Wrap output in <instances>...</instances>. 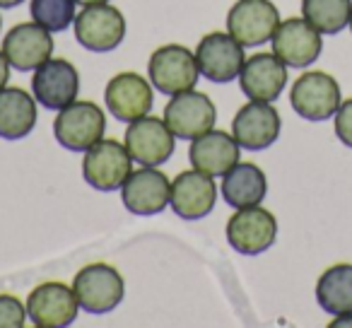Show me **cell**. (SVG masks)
Wrapping results in <instances>:
<instances>
[{"label":"cell","instance_id":"6da1fadb","mask_svg":"<svg viewBox=\"0 0 352 328\" xmlns=\"http://www.w3.org/2000/svg\"><path fill=\"white\" fill-rule=\"evenodd\" d=\"M107 131V118L104 111L92 102H73L54 121V135L65 150L87 152L97 145Z\"/></svg>","mask_w":352,"mask_h":328},{"label":"cell","instance_id":"7a4b0ae2","mask_svg":"<svg viewBox=\"0 0 352 328\" xmlns=\"http://www.w3.org/2000/svg\"><path fill=\"white\" fill-rule=\"evenodd\" d=\"M133 172V157L123 142L99 140L85 152L82 177L97 191H116Z\"/></svg>","mask_w":352,"mask_h":328},{"label":"cell","instance_id":"3957f363","mask_svg":"<svg viewBox=\"0 0 352 328\" xmlns=\"http://www.w3.org/2000/svg\"><path fill=\"white\" fill-rule=\"evenodd\" d=\"M75 297L89 314H109L121 304L126 285L113 265L89 263L73 280Z\"/></svg>","mask_w":352,"mask_h":328},{"label":"cell","instance_id":"277c9868","mask_svg":"<svg viewBox=\"0 0 352 328\" xmlns=\"http://www.w3.org/2000/svg\"><path fill=\"white\" fill-rule=\"evenodd\" d=\"M147 73H150L152 87L164 94H179L196 87L201 70H198L196 56L186 46L166 44L150 56Z\"/></svg>","mask_w":352,"mask_h":328},{"label":"cell","instance_id":"5b68a950","mask_svg":"<svg viewBox=\"0 0 352 328\" xmlns=\"http://www.w3.org/2000/svg\"><path fill=\"white\" fill-rule=\"evenodd\" d=\"M289 104L307 121H326V118L336 116V111L340 109V87L333 75L311 70V73L297 78V83L292 85Z\"/></svg>","mask_w":352,"mask_h":328},{"label":"cell","instance_id":"8992f818","mask_svg":"<svg viewBox=\"0 0 352 328\" xmlns=\"http://www.w3.org/2000/svg\"><path fill=\"white\" fill-rule=\"evenodd\" d=\"M278 237V220L270 210L261 206L236 208L227 222V241L234 251L244 256H258L270 249Z\"/></svg>","mask_w":352,"mask_h":328},{"label":"cell","instance_id":"52a82bcc","mask_svg":"<svg viewBox=\"0 0 352 328\" xmlns=\"http://www.w3.org/2000/svg\"><path fill=\"white\" fill-rule=\"evenodd\" d=\"M215 104L210 97L196 89L171 94V102L164 109V121L176 138L182 140H196L198 135L212 131L215 126Z\"/></svg>","mask_w":352,"mask_h":328},{"label":"cell","instance_id":"ba28073f","mask_svg":"<svg viewBox=\"0 0 352 328\" xmlns=\"http://www.w3.org/2000/svg\"><path fill=\"white\" fill-rule=\"evenodd\" d=\"M196 63L198 70L206 75L210 83L225 85L239 78L244 68V46L230 34V32H210L203 36L196 49Z\"/></svg>","mask_w":352,"mask_h":328},{"label":"cell","instance_id":"9c48e42d","mask_svg":"<svg viewBox=\"0 0 352 328\" xmlns=\"http://www.w3.org/2000/svg\"><path fill=\"white\" fill-rule=\"evenodd\" d=\"M126 36V20L121 10L109 3L87 6L75 17V39L89 51H113Z\"/></svg>","mask_w":352,"mask_h":328},{"label":"cell","instance_id":"30bf717a","mask_svg":"<svg viewBox=\"0 0 352 328\" xmlns=\"http://www.w3.org/2000/svg\"><path fill=\"white\" fill-rule=\"evenodd\" d=\"M280 27V12L270 0H239L230 8L227 32L241 46H261L273 39Z\"/></svg>","mask_w":352,"mask_h":328},{"label":"cell","instance_id":"8fae6325","mask_svg":"<svg viewBox=\"0 0 352 328\" xmlns=\"http://www.w3.org/2000/svg\"><path fill=\"white\" fill-rule=\"evenodd\" d=\"M176 135L166 121L155 116H142L133 121L126 131V147L131 152L133 162L142 167H160L174 155Z\"/></svg>","mask_w":352,"mask_h":328},{"label":"cell","instance_id":"7c38bea8","mask_svg":"<svg viewBox=\"0 0 352 328\" xmlns=\"http://www.w3.org/2000/svg\"><path fill=\"white\" fill-rule=\"evenodd\" d=\"M75 289L63 283H41L27 297V316L39 328H63L78 318Z\"/></svg>","mask_w":352,"mask_h":328},{"label":"cell","instance_id":"4fadbf2b","mask_svg":"<svg viewBox=\"0 0 352 328\" xmlns=\"http://www.w3.org/2000/svg\"><path fill=\"white\" fill-rule=\"evenodd\" d=\"M321 49V32L299 17H289V20L280 22V27L273 34V54L287 68H307V65L316 63Z\"/></svg>","mask_w":352,"mask_h":328},{"label":"cell","instance_id":"5bb4252c","mask_svg":"<svg viewBox=\"0 0 352 328\" xmlns=\"http://www.w3.org/2000/svg\"><path fill=\"white\" fill-rule=\"evenodd\" d=\"M32 92H34L36 104L60 111L78 99L80 75L75 65L68 63L65 58H49L44 65L34 70Z\"/></svg>","mask_w":352,"mask_h":328},{"label":"cell","instance_id":"9a60e30c","mask_svg":"<svg viewBox=\"0 0 352 328\" xmlns=\"http://www.w3.org/2000/svg\"><path fill=\"white\" fill-rule=\"evenodd\" d=\"M3 54H6L8 63L22 73L36 70L54 54L51 32L39 22H25V25L12 27L3 41Z\"/></svg>","mask_w":352,"mask_h":328},{"label":"cell","instance_id":"2e32d148","mask_svg":"<svg viewBox=\"0 0 352 328\" xmlns=\"http://www.w3.org/2000/svg\"><path fill=\"white\" fill-rule=\"evenodd\" d=\"M104 99H107V107L113 113V118L123 123H133L147 116L155 104L152 83H147L138 73H118L116 78L109 80Z\"/></svg>","mask_w":352,"mask_h":328},{"label":"cell","instance_id":"e0dca14e","mask_svg":"<svg viewBox=\"0 0 352 328\" xmlns=\"http://www.w3.org/2000/svg\"><path fill=\"white\" fill-rule=\"evenodd\" d=\"M171 182L155 167L131 172L121 186V201L133 215H157L169 206Z\"/></svg>","mask_w":352,"mask_h":328},{"label":"cell","instance_id":"ac0fdd59","mask_svg":"<svg viewBox=\"0 0 352 328\" xmlns=\"http://www.w3.org/2000/svg\"><path fill=\"white\" fill-rule=\"evenodd\" d=\"M232 135L236 138L239 147L246 150H265L280 135V113L270 102L244 104L232 121Z\"/></svg>","mask_w":352,"mask_h":328},{"label":"cell","instance_id":"d6986e66","mask_svg":"<svg viewBox=\"0 0 352 328\" xmlns=\"http://www.w3.org/2000/svg\"><path fill=\"white\" fill-rule=\"evenodd\" d=\"M217 188L210 174L206 172H182L171 182L169 206L182 220H201L210 215L215 208Z\"/></svg>","mask_w":352,"mask_h":328},{"label":"cell","instance_id":"ffe728a7","mask_svg":"<svg viewBox=\"0 0 352 328\" xmlns=\"http://www.w3.org/2000/svg\"><path fill=\"white\" fill-rule=\"evenodd\" d=\"M241 92L254 102H275L287 85V65L275 54H256L239 73Z\"/></svg>","mask_w":352,"mask_h":328},{"label":"cell","instance_id":"44dd1931","mask_svg":"<svg viewBox=\"0 0 352 328\" xmlns=\"http://www.w3.org/2000/svg\"><path fill=\"white\" fill-rule=\"evenodd\" d=\"M188 160L198 172L210 177H225L239 162V142L227 131H208L191 140Z\"/></svg>","mask_w":352,"mask_h":328},{"label":"cell","instance_id":"7402d4cb","mask_svg":"<svg viewBox=\"0 0 352 328\" xmlns=\"http://www.w3.org/2000/svg\"><path fill=\"white\" fill-rule=\"evenodd\" d=\"M36 99L20 87L0 89V138L20 140L27 138L36 126Z\"/></svg>","mask_w":352,"mask_h":328},{"label":"cell","instance_id":"603a6c76","mask_svg":"<svg viewBox=\"0 0 352 328\" xmlns=\"http://www.w3.org/2000/svg\"><path fill=\"white\" fill-rule=\"evenodd\" d=\"M222 179V196L232 208L258 206L268 193V179L263 169L251 162H236Z\"/></svg>","mask_w":352,"mask_h":328},{"label":"cell","instance_id":"cb8c5ba5","mask_svg":"<svg viewBox=\"0 0 352 328\" xmlns=\"http://www.w3.org/2000/svg\"><path fill=\"white\" fill-rule=\"evenodd\" d=\"M316 302L331 316L352 314V265H331L316 283Z\"/></svg>","mask_w":352,"mask_h":328},{"label":"cell","instance_id":"d4e9b609","mask_svg":"<svg viewBox=\"0 0 352 328\" xmlns=\"http://www.w3.org/2000/svg\"><path fill=\"white\" fill-rule=\"evenodd\" d=\"M304 20L321 34H338L350 25V0H302Z\"/></svg>","mask_w":352,"mask_h":328},{"label":"cell","instance_id":"484cf974","mask_svg":"<svg viewBox=\"0 0 352 328\" xmlns=\"http://www.w3.org/2000/svg\"><path fill=\"white\" fill-rule=\"evenodd\" d=\"M30 12L49 32H63L75 22V0H32Z\"/></svg>","mask_w":352,"mask_h":328},{"label":"cell","instance_id":"4316f807","mask_svg":"<svg viewBox=\"0 0 352 328\" xmlns=\"http://www.w3.org/2000/svg\"><path fill=\"white\" fill-rule=\"evenodd\" d=\"M27 318V309L12 294H0V328H22Z\"/></svg>","mask_w":352,"mask_h":328},{"label":"cell","instance_id":"83f0119b","mask_svg":"<svg viewBox=\"0 0 352 328\" xmlns=\"http://www.w3.org/2000/svg\"><path fill=\"white\" fill-rule=\"evenodd\" d=\"M336 135L340 138L342 145L352 147V99L340 104V109L336 111Z\"/></svg>","mask_w":352,"mask_h":328},{"label":"cell","instance_id":"f1b7e54d","mask_svg":"<svg viewBox=\"0 0 352 328\" xmlns=\"http://www.w3.org/2000/svg\"><path fill=\"white\" fill-rule=\"evenodd\" d=\"M8 80H10V63H8L6 54H3V51H0V89L6 87V85H8Z\"/></svg>","mask_w":352,"mask_h":328},{"label":"cell","instance_id":"f546056e","mask_svg":"<svg viewBox=\"0 0 352 328\" xmlns=\"http://www.w3.org/2000/svg\"><path fill=\"white\" fill-rule=\"evenodd\" d=\"M75 3H78V6H102V3H109V0H75Z\"/></svg>","mask_w":352,"mask_h":328},{"label":"cell","instance_id":"4dcf8cb0","mask_svg":"<svg viewBox=\"0 0 352 328\" xmlns=\"http://www.w3.org/2000/svg\"><path fill=\"white\" fill-rule=\"evenodd\" d=\"M25 0H0V8H17Z\"/></svg>","mask_w":352,"mask_h":328},{"label":"cell","instance_id":"1f68e13d","mask_svg":"<svg viewBox=\"0 0 352 328\" xmlns=\"http://www.w3.org/2000/svg\"><path fill=\"white\" fill-rule=\"evenodd\" d=\"M347 27H350V32H352V15H350V25H347Z\"/></svg>","mask_w":352,"mask_h":328},{"label":"cell","instance_id":"d6a6232c","mask_svg":"<svg viewBox=\"0 0 352 328\" xmlns=\"http://www.w3.org/2000/svg\"><path fill=\"white\" fill-rule=\"evenodd\" d=\"M0 25H3V20H0Z\"/></svg>","mask_w":352,"mask_h":328}]
</instances>
